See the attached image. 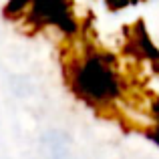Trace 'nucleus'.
Masks as SVG:
<instances>
[{
	"instance_id": "obj_1",
	"label": "nucleus",
	"mask_w": 159,
	"mask_h": 159,
	"mask_svg": "<svg viewBox=\"0 0 159 159\" xmlns=\"http://www.w3.org/2000/svg\"><path fill=\"white\" fill-rule=\"evenodd\" d=\"M75 91L89 103H109L119 93V83L103 58L91 57L75 73Z\"/></svg>"
}]
</instances>
